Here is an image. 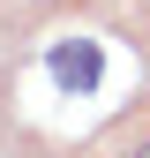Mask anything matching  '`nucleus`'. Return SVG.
<instances>
[{
	"instance_id": "f257e3e1",
	"label": "nucleus",
	"mask_w": 150,
	"mask_h": 158,
	"mask_svg": "<svg viewBox=\"0 0 150 158\" xmlns=\"http://www.w3.org/2000/svg\"><path fill=\"white\" fill-rule=\"evenodd\" d=\"M45 68H53V83H60L68 98H90V90H98V75H105V53L90 45V38H60Z\"/></svg>"
},
{
	"instance_id": "f03ea898",
	"label": "nucleus",
	"mask_w": 150,
	"mask_h": 158,
	"mask_svg": "<svg viewBox=\"0 0 150 158\" xmlns=\"http://www.w3.org/2000/svg\"><path fill=\"white\" fill-rule=\"evenodd\" d=\"M135 158H150V143H143V151H135Z\"/></svg>"
}]
</instances>
